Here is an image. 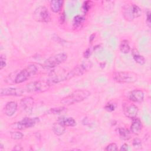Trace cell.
Instances as JSON below:
<instances>
[{
	"label": "cell",
	"instance_id": "6da1fadb",
	"mask_svg": "<svg viewBox=\"0 0 151 151\" xmlns=\"http://www.w3.org/2000/svg\"><path fill=\"white\" fill-rule=\"evenodd\" d=\"M90 95V92L86 90H76L68 96L63 98L61 100V103L68 106L73 104L74 103L81 102L87 98H88Z\"/></svg>",
	"mask_w": 151,
	"mask_h": 151
},
{
	"label": "cell",
	"instance_id": "7a4b0ae2",
	"mask_svg": "<svg viewBox=\"0 0 151 151\" xmlns=\"http://www.w3.org/2000/svg\"><path fill=\"white\" fill-rule=\"evenodd\" d=\"M51 81L37 80L28 83L25 88V91L28 93H41L48 90L51 86Z\"/></svg>",
	"mask_w": 151,
	"mask_h": 151
},
{
	"label": "cell",
	"instance_id": "3957f363",
	"mask_svg": "<svg viewBox=\"0 0 151 151\" xmlns=\"http://www.w3.org/2000/svg\"><path fill=\"white\" fill-rule=\"evenodd\" d=\"M38 71V68L34 64H29L25 68L21 70L15 76L14 83L16 84L22 83L30 77L34 76Z\"/></svg>",
	"mask_w": 151,
	"mask_h": 151
},
{
	"label": "cell",
	"instance_id": "277c9868",
	"mask_svg": "<svg viewBox=\"0 0 151 151\" xmlns=\"http://www.w3.org/2000/svg\"><path fill=\"white\" fill-rule=\"evenodd\" d=\"M92 67V63L90 61H84L72 69L65 77V80H68L74 77L82 76L87 72Z\"/></svg>",
	"mask_w": 151,
	"mask_h": 151
},
{
	"label": "cell",
	"instance_id": "5b68a950",
	"mask_svg": "<svg viewBox=\"0 0 151 151\" xmlns=\"http://www.w3.org/2000/svg\"><path fill=\"white\" fill-rule=\"evenodd\" d=\"M113 80L119 83H132L137 80V75L130 71H120L114 73L112 75Z\"/></svg>",
	"mask_w": 151,
	"mask_h": 151
},
{
	"label": "cell",
	"instance_id": "8992f818",
	"mask_svg": "<svg viewBox=\"0 0 151 151\" xmlns=\"http://www.w3.org/2000/svg\"><path fill=\"white\" fill-rule=\"evenodd\" d=\"M124 18L127 21H132L142 15V9L136 4L127 5L123 9Z\"/></svg>",
	"mask_w": 151,
	"mask_h": 151
},
{
	"label": "cell",
	"instance_id": "52a82bcc",
	"mask_svg": "<svg viewBox=\"0 0 151 151\" xmlns=\"http://www.w3.org/2000/svg\"><path fill=\"white\" fill-rule=\"evenodd\" d=\"M67 59V54L61 52L52 55L47 58L44 63V66L46 68H52L63 63Z\"/></svg>",
	"mask_w": 151,
	"mask_h": 151
},
{
	"label": "cell",
	"instance_id": "ba28073f",
	"mask_svg": "<svg viewBox=\"0 0 151 151\" xmlns=\"http://www.w3.org/2000/svg\"><path fill=\"white\" fill-rule=\"evenodd\" d=\"M34 19L38 22L47 23L51 21L50 14L47 8L44 5H40L37 7L33 13Z\"/></svg>",
	"mask_w": 151,
	"mask_h": 151
},
{
	"label": "cell",
	"instance_id": "9c48e42d",
	"mask_svg": "<svg viewBox=\"0 0 151 151\" xmlns=\"http://www.w3.org/2000/svg\"><path fill=\"white\" fill-rule=\"evenodd\" d=\"M40 121L38 117H25L21 121L14 123L12 128L18 130H23L25 129L34 127Z\"/></svg>",
	"mask_w": 151,
	"mask_h": 151
},
{
	"label": "cell",
	"instance_id": "30bf717a",
	"mask_svg": "<svg viewBox=\"0 0 151 151\" xmlns=\"http://www.w3.org/2000/svg\"><path fill=\"white\" fill-rule=\"evenodd\" d=\"M25 89L18 87H7L1 88L0 92L1 96H22Z\"/></svg>",
	"mask_w": 151,
	"mask_h": 151
},
{
	"label": "cell",
	"instance_id": "8fae6325",
	"mask_svg": "<svg viewBox=\"0 0 151 151\" xmlns=\"http://www.w3.org/2000/svg\"><path fill=\"white\" fill-rule=\"evenodd\" d=\"M123 110L124 115L127 117L133 119L136 117L139 111V109L136 105L127 103L123 104Z\"/></svg>",
	"mask_w": 151,
	"mask_h": 151
},
{
	"label": "cell",
	"instance_id": "7c38bea8",
	"mask_svg": "<svg viewBox=\"0 0 151 151\" xmlns=\"http://www.w3.org/2000/svg\"><path fill=\"white\" fill-rule=\"evenodd\" d=\"M34 99L31 97H25L20 101L21 109L27 114H31L34 107Z\"/></svg>",
	"mask_w": 151,
	"mask_h": 151
},
{
	"label": "cell",
	"instance_id": "4fadbf2b",
	"mask_svg": "<svg viewBox=\"0 0 151 151\" xmlns=\"http://www.w3.org/2000/svg\"><path fill=\"white\" fill-rule=\"evenodd\" d=\"M128 98L132 101L140 103L144 100V93L140 90H133L129 93Z\"/></svg>",
	"mask_w": 151,
	"mask_h": 151
},
{
	"label": "cell",
	"instance_id": "5bb4252c",
	"mask_svg": "<svg viewBox=\"0 0 151 151\" xmlns=\"http://www.w3.org/2000/svg\"><path fill=\"white\" fill-rule=\"evenodd\" d=\"M132 119L130 126V132L134 134H140L142 129V123L139 118L135 117Z\"/></svg>",
	"mask_w": 151,
	"mask_h": 151
},
{
	"label": "cell",
	"instance_id": "9a60e30c",
	"mask_svg": "<svg viewBox=\"0 0 151 151\" xmlns=\"http://www.w3.org/2000/svg\"><path fill=\"white\" fill-rule=\"evenodd\" d=\"M18 104L14 101L8 102L4 107V113L9 117L13 116L17 110Z\"/></svg>",
	"mask_w": 151,
	"mask_h": 151
},
{
	"label": "cell",
	"instance_id": "2e32d148",
	"mask_svg": "<svg viewBox=\"0 0 151 151\" xmlns=\"http://www.w3.org/2000/svg\"><path fill=\"white\" fill-rule=\"evenodd\" d=\"M57 122L65 127H73L76 125V121L73 117H70L60 116Z\"/></svg>",
	"mask_w": 151,
	"mask_h": 151
},
{
	"label": "cell",
	"instance_id": "e0dca14e",
	"mask_svg": "<svg viewBox=\"0 0 151 151\" xmlns=\"http://www.w3.org/2000/svg\"><path fill=\"white\" fill-rule=\"evenodd\" d=\"M64 1L62 0H52L50 2L51 10L54 12L57 13L60 12L62 8Z\"/></svg>",
	"mask_w": 151,
	"mask_h": 151
},
{
	"label": "cell",
	"instance_id": "ac0fdd59",
	"mask_svg": "<svg viewBox=\"0 0 151 151\" xmlns=\"http://www.w3.org/2000/svg\"><path fill=\"white\" fill-rule=\"evenodd\" d=\"M116 131L120 138L123 140H128L131 137L130 131L124 127H119Z\"/></svg>",
	"mask_w": 151,
	"mask_h": 151
},
{
	"label": "cell",
	"instance_id": "d6986e66",
	"mask_svg": "<svg viewBox=\"0 0 151 151\" xmlns=\"http://www.w3.org/2000/svg\"><path fill=\"white\" fill-rule=\"evenodd\" d=\"M132 55H133V58L134 59V60L136 61V63H137V64H140V65H143L145 64V62H146V60L145 58V57L140 55L138 51L136 49H133L132 50Z\"/></svg>",
	"mask_w": 151,
	"mask_h": 151
},
{
	"label": "cell",
	"instance_id": "ffe728a7",
	"mask_svg": "<svg viewBox=\"0 0 151 151\" xmlns=\"http://www.w3.org/2000/svg\"><path fill=\"white\" fill-rule=\"evenodd\" d=\"M52 131L57 136H61L65 132V127L57 122L52 125Z\"/></svg>",
	"mask_w": 151,
	"mask_h": 151
},
{
	"label": "cell",
	"instance_id": "44dd1931",
	"mask_svg": "<svg viewBox=\"0 0 151 151\" xmlns=\"http://www.w3.org/2000/svg\"><path fill=\"white\" fill-rule=\"evenodd\" d=\"M85 21V18L83 15H77L75 16L73 18V25L74 28H78L81 27Z\"/></svg>",
	"mask_w": 151,
	"mask_h": 151
},
{
	"label": "cell",
	"instance_id": "7402d4cb",
	"mask_svg": "<svg viewBox=\"0 0 151 151\" xmlns=\"http://www.w3.org/2000/svg\"><path fill=\"white\" fill-rule=\"evenodd\" d=\"M130 50L129 42L127 40H123L121 41L120 44V51L123 54H127Z\"/></svg>",
	"mask_w": 151,
	"mask_h": 151
},
{
	"label": "cell",
	"instance_id": "603a6c76",
	"mask_svg": "<svg viewBox=\"0 0 151 151\" xmlns=\"http://www.w3.org/2000/svg\"><path fill=\"white\" fill-rule=\"evenodd\" d=\"M65 110V108L64 107H56V108H52L48 111V113L49 114H59L64 112Z\"/></svg>",
	"mask_w": 151,
	"mask_h": 151
},
{
	"label": "cell",
	"instance_id": "cb8c5ba5",
	"mask_svg": "<svg viewBox=\"0 0 151 151\" xmlns=\"http://www.w3.org/2000/svg\"><path fill=\"white\" fill-rule=\"evenodd\" d=\"M10 135H11V137L14 140H20L22 139L24 137L23 133L18 131L11 132Z\"/></svg>",
	"mask_w": 151,
	"mask_h": 151
},
{
	"label": "cell",
	"instance_id": "d4e9b609",
	"mask_svg": "<svg viewBox=\"0 0 151 151\" xmlns=\"http://www.w3.org/2000/svg\"><path fill=\"white\" fill-rule=\"evenodd\" d=\"M92 2L90 1H84L83 4V5H82V9L83 11L84 12H88L90 9L91 8V5H92Z\"/></svg>",
	"mask_w": 151,
	"mask_h": 151
},
{
	"label": "cell",
	"instance_id": "484cf974",
	"mask_svg": "<svg viewBox=\"0 0 151 151\" xmlns=\"http://www.w3.org/2000/svg\"><path fill=\"white\" fill-rule=\"evenodd\" d=\"M115 109H116V105L111 103H107L104 106V109L109 112L113 111L115 110Z\"/></svg>",
	"mask_w": 151,
	"mask_h": 151
},
{
	"label": "cell",
	"instance_id": "4316f807",
	"mask_svg": "<svg viewBox=\"0 0 151 151\" xmlns=\"http://www.w3.org/2000/svg\"><path fill=\"white\" fill-rule=\"evenodd\" d=\"M105 150H117L118 147L115 143H111L109 144L104 148Z\"/></svg>",
	"mask_w": 151,
	"mask_h": 151
},
{
	"label": "cell",
	"instance_id": "83f0119b",
	"mask_svg": "<svg viewBox=\"0 0 151 151\" xmlns=\"http://www.w3.org/2000/svg\"><path fill=\"white\" fill-rule=\"evenodd\" d=\"M6 65V60L5 55H1L0 57V70H2Z\"/></svg>",
	"mask_w": 151,
	"mask_h": 151
},
{
	"label": "cell",
	"instance_id": "f1b7e54d",
	"mask_svg": "<svg viewBox=\"0 0 151 151\" xmlns=\"http://www.w3.org/2000/svg\"><path fill=\"white\" fill-rule=\"evenodd\" d=\"M141 144H142V142L140 140V139L136 137V138L133 139V146L134 147L136 148V147H137L139 146H140Z\"/></svg>",
	"mask_w": 151,
	"mask_h": 151
},
{
	"label": "cell",
	"instance_id": "f546056e",
	"mask_svg": "<svg viewBox=\"0 0 151 151\" xmlns=\"http://www.w3.org/2000/svg\"><path fill=\"white\" fill-rule=\"evenodd\" d=\"M146 24L148 27H150V11L149 10L146 12Z\"/></svg>",
	"mask_w": 151,
	"mask_h": 151
},
{
	"label": "cell",
	"instance_id": "4dcf8cb0",
	"mask_svg": "<svg viewBox=\"0 0 151 151\" xmlns=\"http://www.w3.org/2000/svg\"><path fill=\"white\" fill-rule=\"evenodd\" d=\"M91 50L90 48H87L86 49V50L83 53V56L85 58H88L90 55H91Z\"/></svg>",
	"mask_w": 151,
	"mask_h": 151
},
{
	"label": "cell",
	"instance_id": "1f68e13d",
	"mask_svg": "<svg viewBox=\"0 0 151 151\" xmlns=\"http://www.w3.org/2000/svg\"><path fill=\"white\" fill-rule=\"evenodd\" d=\"M59 21L60 22L61 24H63L64 21H65V15H64V12L61 14V15H60V17H59Z\"/></svg>",
	"mask_w": 151,
	"mask_h": 151
},
{
	"label": "cell",
	"instance_id": "d6a6232c",
	"mask_svg": "<svg viewBox=\"0 0 151 151\" xmlns=\"http://www.w3.org/2000/svg\"><path fill=\"white\" fill-rule=\"evenodd\" d=\"M129 150V146L126 143H124L122 145L120 150Z\"/></svg>",
	"mask_w": 151,
	"mask_h": 151
},
{
	"label": "cell",
	"instance_id": "836d02e7",
	"mask_svg": "<svg viewBox=\"0 0 151 151\" xmlns=\"http://www.w3.org/2000/svg\"><path fill=\"white\" fill-rule=\"evenodd\" d=\"M12 150H23L22 147L20 145H17L16 146H14V147L12 149Z\"/></svg>",
	"mask_w": 151,
	"mask_h": 151
},
{
	"label": "cell",
	"instance_id": "e575fe53",
	"mask_svg": "<svg viewBox=\"0 0 151 151\" xmlns=\"http://www.w3.org/2000/svg\"><path fill=\"white\" fill-rule=\"evenodd\" d=\"M95 36H96V35L94 34H93L90 36V37H89V42L90 43H92V42L93 41V40L95 38Z\"/></svg>",
	"mask_w": 151,
	"mask_h": 151
},
{
	"label": "cell",
	"instance_id": "d590c367",
	"mask_svg": "<svg viewBox=\"0 0 151 151\" xmlns=\"http://www.w3.org/2000/svg\"><path fill=\"white\" fill-rule=\"evenodd\" d=\"M0 146H0V149L2 150V149H3V145H2V144L1 143V145H0Z\"/></svg>",
	"mask_w": 151,
	"mask_h": 151
}]
</instances>
